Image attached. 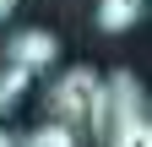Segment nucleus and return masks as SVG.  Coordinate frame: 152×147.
Returning a JSON list of instances; mask_svg holds the SVG:
<instances>
[{
	"label": "nucleus",
	"instance_id": "nucleus-3",
	"mask_svg": "<svg viewBox=\"0 0 152 147\" xmlns=\"http://www.w3.org/2000/svg\"><path fill=\"white\" fill-rule=\"evenodd\" d=\"M54 60H60V38H54L49 27H22L6 38V65L27 71V76H38V71H49Z\"/></svg>",
	"mask_w": 152,
	"mask_h": 147
},
{
	"label": "nucleus",
	"instance_id": "nucleus-6",
	"mask_svg": "<svg viewBox=\"0 0 152 147\" xmlns=\"http://www.w3.org/2000/svg\"><path fill=\"white\" fill-rule=\"evenodd\" d=\"M27 87H33V76H27V71L0 65V115H6V109H16V98H22Z\"/></svg>",
	"mask_w": 152,
	"mask_h": 147
},
{
	"label": "nucleus",
	"instance_id": "nucleus-8",
	"mask_svg": "<svg viewBox=\"0 0 152 147\" xmlns=\"http://www.w3.org/2000/svg\"><path fill=\"white\" fill-rule=\"evenodd\" d=\"M0 147H22V142H16V136H6V131H0Z\"/></svg>",
	"mask_w": 152,
	"mask_h": 147
},
{
	"label": "nucleus",
	"instance_id": "nucleus-5",
	"mask_svg": "<svg viewBox=\"0 0 152 147\" xmlns=\"http://www.w3.org/2000/svg\"><path fill=\"white\" fill-rule=\"evenodd\" d=\"M22 147H82V131H76V125H65V120H49V125H38Z\"/></svg>",
	"mask_w": 152,
	"mask_h": 147
},
{
	"label": "nucleus",
	"instance_id": "nucleus-7",
	"mask_svg": "<svg viewBox=\"0 0 152 147\" xmlns=\"http://www.w3.org/2000/svg\"><path fill=\"white\" fill-rule=\"evenodd\" d=\"M16 6H22V0H0V22H6V16H11Z\"/></svg>",
	"mask_w": 152,
	"mask_h": 147
},
{
	"label": "nucleus",
	"instance_id": "nucleus-2",
	"mask_svg": "<svg viewBox=\"0 0 152 147\" xmlns=\"http://www.w3.org/2000/svg\"><path fill=\"white\" fill-rule=\"evenodd\" d=\"M98 93H103V76L92 65H76V71H65L60 82L49 87V109H54V120H65V125H76V131H92V115H98Z\"/></svg>",
	"mask_w": 152,
	"mask_h": 147
},
{
	"label": "nucleus",
	"instance_id": "nucleus-4",
	"mask_svg": "<svg viewBox=\"0 0 152 147\" xmlns=\"http://www.w3.org/2000/svg\"><path fill=\"white\" fill-rule=\"evenodd\" d=\"M141 22V0H98V27L103 33H130Z\"/></svg>",
	"mask_w": 152,
	"mask_h": 147
},
{
	"label": "nucleus",
	"instance_id": "nucleus-1",
	"mask_svg": "<svg viewBox=\"0 0 152 147\" xmlns=\"http://www.w3.org/2000/svg\"><path fill=\"white\" fill-rule=\"evenodd\" d=\"M92 136H98V147H152V104H147V87L136 71L103 76Z\"/></svg>",
	"mask_w": 152,
	"mask_h": 147
}]
</instances>
